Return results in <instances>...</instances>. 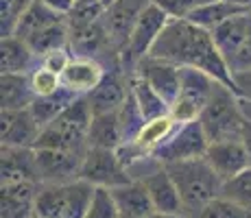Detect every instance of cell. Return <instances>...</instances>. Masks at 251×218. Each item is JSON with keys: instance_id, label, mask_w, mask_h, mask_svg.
Masks as SVG:
<instances>
[{"instance_id": "obj_32", "label": "cell", "mask_w": 251, "mask_h": 218, "mask_svg": "<svg viewBox=\"0 0 251 218\" xmlns=\"http://www.w3.org/2000/svg\"><path fill=\"white\" fill-rule=\"evenodd\" d=\"M85 218H120V210L109 188H94Z\"/></svg>"}, {"instance_id": "obj_28", "label": "cell", "mask_w": 251, "mask_h": 218, "mask_svg": "<svg viewBox=\"0 0 251 218\" xmlns=\"http://www.w3.org/2000/svg\"><path fill=\"white\" fill-rule=\"evenodd\" d=\"M31 46V50L35 52L37 59H44L46 55L61 48H70V26H68V18L59 24H52V26L44 28L42 33H37L33 40L26 42Z\"/></svg>"}, {"instance_id": "obj_4", "label": "cell", "mask_w": 251, "mask_h": 218, "mask_svg": "<svg viewBox=\"0 0 251 218\" xmlns=\"http://www.w3.org/2000/svg\"><path fill=\"white\" fill-rule=\"evenodd\" d=\"M199 122L205 131L207 142H229V140H243L247 118L240 109L238 96L231 87L216 83L210 103L201 111Z\"/></svg>"}, {"instance_id": "obj_26", "label": "cell", "mask_w": 251, "mask_h": 218, "mask_svg": "<svg viewBox=\"0 0 251 218\" xmlns=\"http://www.w3.org/2000/svg\"><path fill=\"white\" fill-rule=\"evenodd\" d=\"M88 144L94 148H120L125 144V135L120 129L118 114H100L92 118Z\"/></svg>"}, {"instance_id": "obj_38", "label": "cell", "mask_w": 251, "mask_h": 218, "mask_svg": "<svg viewBox=\"0 0 251 218\" xmlns=\"http://www.w3.org/2000/svg\"><path fill=\"white\" fill-rule=\"evenodd\" d=\"M72 50L70 48H61V50H55V52H50V55H46L44 59H42V66L48 68V70H52V72H57V74L61 76V72L66 70V66L70 64V59H72Z\"/></svg>"}, {"instance_id": "obj_19", "label": "cell", "mask_w": 251, "mask_h": 218, "mask_svg": "<svg viewBox=\"0 0 251 218\" xmlns=\"http://www.w3.org/2000/svg\"><path fill=\"white\" fill-rule=\"evenodd\" d=\"M0 172H2V183H16V181H35L37 177V159L35 148H16V146H2L0 153Z\"/></svg>"}, {"instance_id": "obj_24", "label": "cell", "mask_w": 251, "mask_h": 218, "mask_svg": "<svg viewBox=\"0 0 251 218\" xmlns=\"http://www.w3.org/2000/svg\"><path fill=\"white\" fill-rule=\"evenodd\" d=\"M129 90H131V96H133V100H136V105H138L144 120H153V118L171 114V105H168L166 100L149 85V81L142 79L138 72L129 74Z\"/></svg>"}, {"instance_id": "obj_42", "label": "cell", "mask_w": 251, "mask_h": 218, "mask_svg": "<svg viewBox=\"0 0 251 218\" xmlns=\"http://www.w3.org/2000/svg\"><path fill=\"white\" fill-rule=\"evenodd\" d=\"M231 4H236V7L245 9V11H251V0H229Z\"/></svg>"}, {"instance_id": "obj_1", "label": "cell", "mask_w": 251, "mask_h": 218, "mask_svg": "<svg viewBox=\"0 0 251 218\" xmlns=\"http://www.w3.org/2000/svg\"><path fill=\"white\" fill-rule=\"evenodd\" d=\"M149 55L155 59L171 61L179 68L203 70L210 76H214L219 83L234 90L231 72L216 48L212 33L186 18H171Z\"/></svg>"}, {"instance_id": "obj_31", "label": "cell", "mask_w": 251, "mask_h": 218, "mask_svg": "<svg viewBox=\"0 0 251 218\" xmlns=\"http://www.w3.org/2000/svg\"><path fill=\"white\" fill-rule=\"evenodd\" d=\"M221 196L251 212V166L240 174H236V177L223 181Z\"/></svg>"}, {"instance_id": "obj_15", "label": "cell", "mask_w": 251, "mask_h": 218, "mask_svg": "<svg viewBox=\"0 0 251 218\" xmlns=\"http://www.w3.org/2000/svg\"><path fill=\"white\" fill-rule=\"evenodd\" d=\"M205 162L212 170L221 177V181L236 177L249 168V155L243 140H229V142H212L205 151Z\"/></svg>"}, {"instance_id": "obj_18", "label": "cell", "mask_w": 251, "mask_h": 218, "mask_svg": "<svg viewBox=\"0 0 251 218\" xmlns=\"http://www.w3.org/2000/svg\"><path fill=\"white\" fill-rule=\"evenodd\" d=\"M40 183L35 181H16L2 183V198H0V218H31L35 214V198Z\"/></svg>"}, {"instance_id": "obj_12", "label": "cell", "mask_w": 251, "mask_h": 218, "mask_svg": "<svg viewBox=\"0 0 251 218\" xmlns=\"http://www.w3.org/2000/svg\"><path fill=\"white\" fill-rule=\"evenodd\" d=\"M0 122H2V131H0L2 146L35 148L42 127L33 118L31 109H2Z\"/></svg>"}, {"instance_id": "obj_17", "label": "cell", "mask_w": 251, "mask_h": 218, "mask_svg": "<svg viewBox=\"0 0 251 218\" xmlns=\"http://www.w3.org/2000/svg\"><path fill=\"white\" fill-rule=\"evenodd\" d=\"M107 68L100 64L99 59H90V57H72L66 70L61 72V83L68 87L70 92L79 96H88L94 87L105 79Z\"/></svg>"}, {"instance_id": "obj_40", "label": "cell", "mask_w": 251, "mask_h": 218, "mask_svg": "<svg viewBox=\"0 0 251 218\" xmlns=\"http://www.w3.org/2000/svg\"><path fill=\"white\" fill-rule=\"evenodd\" d=\"M44 4H48L50 9H55V11H59V13H64V16H68V13L75 9V4H76V0H42Z\"/></svg>"}, {"instance_id": "obj_3", "label": "cell", "mask_w": 251, "mask_h": 218, "mask_svg": "<svg viewBox=\"0 0 251 218\" xmlns=\"http://www.w3.org/2000/svg\"><path fill=\"white\" fill-rule=\"evenodd\" d=\"M92 118H94V114H92V107L88 103V96H79L48 127L42 129L35 148H57V151L85 155V151L90 148L88 133Z\"/></svg>"}, {"instance_id": "obj_10", "label": "cell", "mask_w": 251, "mask_h": 218, "mask_svg": "<svg viewBox=\"0 0 251 218\" xmlns=\"http://www.w3.org/2000/svg\"><path fill=\"white\" fill-rule=\"evenodd\" d=\"M37 159V177L42 186H59L70 183L81 177L83 155L57 148H35Z\"/></svg>"}, {"instance_id": "obj_21", "label": "cell", "mask_w": 251, "mask_h": 218, "mask_svg": "<svg viewBox=\"0 0 251 218\" xmlns=\"http://www.w3.org/2000/svg\"><path fill=\"white\" fill-rule=\"evenodd\" d=\"M0 52H2V74H31L42 64L31 46L16 35L2 37Z\"/></svg>"}, {"instance_id": "obj_35", "label": "cell", "mask_w": 251, "mask_h": 218, "mask_svg": "<svg viewBox=\"0 0 251 218\" xmlns=\"http://www.w3.org/2000/svg\"><path fill=\"white\" fill-rule=\"evenodd\" d=\"M31 85H33V90H35V96H50L64 83H61V76L57 74V72L48 70V68L40 64L31 72Z\"/></svg>"}, {"instance_id": "obj_7", "label": "cell", "mask_w": 251, "mask_h": 218, "mask_svg": "<svg viewBox=\"0 0 251 218\" xmlns=\"http://www.w3.org/2000/svg\"><path fill=\"white\" fill-rule=\"evenodd\" d=\"M168 20H171L168 13L162 11L155 2H151L142 11V16L138 18V22L133 24L131 33H129V40L125 44L123 52H120V61H123L125 66H129V74H131V72L136 70V66L151 52L153 44L157 42L160 33L166 28Z\"/></svg>"}, {"instance_id": "obj_36", "label": "cell", "mask_w": 251, "mask_h": 218, "mask_svg": "<svg viewBox=\"0 0 251 218\" xmlns=\"http://www.w3.org/2000/svg\"><path fill=\"white\" fill-rule=\"evenodd\" d=\"M162 11L168 13V18H188L199 7L212 2V0H153Z\"/></svg>"}, {"instance_id": "obj_16", "label": "cell", "mask_w": 251, "mask_h": 218, "mask_svg": "<svg viewBox=\"0 0 251 218\" xmlns=\"http://www.w3.org/2000/svg\"><path fill=\"white\" fill-rule=\"evenodd\" d=\"M140 181L147 188L157 214H186V212H183L179 190H177L175 181H173V177L168 174L164 164L160 168H155L153 172H149L144 179H140Z\"/></svg>"}, {"instance_id": "obj_33", "label": "cell", "mask_w": 251, "mask_h": 218, "mask_svg": "<svg viewBox=\"0 0 251 218\" xmlns=\"http://www.w3.org/2000/svg\"><path fill=\"white\" fill-rule=\"evenodd\" d=\"M35 0H0V31L2 37L13 35L18 22Z\"/></svg>"}, {"instance_id": "obj_5", "label": "cell", "mask_w": 251, "mask_h": 218, "mask_svg": "<svg viewBox=\"0 0 251 218\" xmlns=\"http://www.w3.org/2000/svg\"><path fill=\"white\" fill-rule=\"evenodd\" d=\"M94 186L83 179L59 186H42L35 198V214L44 218H85Z\"/></svg>"}, {"instance_id": "obj_20", "label": "cell", "mask_w": 251, "mask_h": 218, "mask_svg": "<svg viewBox=\"0 0 251 218\" xmlns=\"http://www.w3.org/2000/svg\"><path fill=\"white\" fill-rule=\"evenodd\" d=\"M120 218H151L157 214L142 181H127L118 188H112Z\"/></svg>"}, {"instance_id": "obj_14", "label": "cell", "mask_w": 251, "mask_h": 218, "mask_svg": "<svg viewBox=\"0 0 251 218\" xmlns=\"http://www.w3.org/2000/svg\"><path fill=\"white\" fill-rule=\"evenodd\" d=\"M129 94V76H125L118 68L109 70L105 74V79L99 83V87L88 94V103L92 107V114L100 116V114H118L120 107L127 103Z\"/></svg>"}, {"instance_id": "obj_9", "label": "cell", "mask_w": 251, "mask_h": 218, "mask_svg": "<svg viewBox=\"0 0 251 218\" xmlns=\"http://www.w3.org/2000/svg\"><path fill=\"white\" fill-rule=\"evenodd\" d=\"M94 188H118L131 181L127 168L123 166L116 148H94L90 146L83 155L81 164V177Z\"/></svg>"}, {"instance_id": "obj_34", "label": "cell", "mask_w": 251, "mask_h": 218, "mask_svg": "<svg viewBox=\"0 0 251 218\" xmlns=\"http://www.w3.org/2000/svg\"><path fill=\"white\" fill-rule=\"evenodd\" d=\"M197 218H251V212L223 196H216L214 201L207 203L203 210L199 212Z\"/></svg>"}, {"instance_id": "obj_2", "label": "cell", "mask_w": 251, "mask_h": 218, "mask_svg": "<svg viewBox=\"0 0 251 218\" xmlns=\"http://www.w3.org/2000/svg\"><path fill=\"white\" fill-rule=\"evenodd\" d=\"M166 170L175 181L177 190H179L186 216L197 218L207 203H212L216 196H221L223 181H221L219 174L212 170V166L205 162V157L166 164Z\"/></svg>"}, {"instance_id": "obj_39", "label": "cell", "mask_w": 251, "mask_h": 218, "mask_svg": "<svg viewBox=\"0 0 251 218\" xmlns=\"http://www.w3.org/2000/svg\"><path fill=\"white\" fill-rule=\"evenodd\" d=\"M231 81H234V92L238 98L251 100V70H243L231 74Z\"/></svg>"}, {"instance_id": "obj_6", "label": "cell", "mask_w": 251, "mask_h": 218, "mask_svg": "<svg viewBox=\"0 0 251 218\" xmlns=\"http://www.w3.org/2000/svg\"><path fill=\"white\" fill-rule=\"evenodd\" d=\"M219 81L203 70L197 68H181V85L175 103L171 107V116L177 122H190L201 116L205 105L210 103L214 87Z\"/></svg>"}, {"instance_id": "obj_23", "label": "cell", "mask_w": 251, "mask_h": 218, "mask_svg": "<svg viewBox=\"0 0 251 218\" xmlns=\"http://www.w3.org/2000/svg\"><path fill=\"white\" fill-rule=\"evenodd\" d=\"M66 18L68 16H64V13L50 9L48 4L42 2V0H35V2L24 11V16L20 18V22H18L16 31H13V35L20 37V40H24V42H28V40H33L37 33L44 31V28L52 26V24L64 22Z\"/></svg>"}, {"instance_id": "obj_44", "label": "cell", "mask_w": 251, "mask_h": 218, "mask_svg": "<svg viewBox=\"0 0 251 218\" xmlns=\"http://www.w3.org/2000/svg\"><path fill=\"white\" fill-rule=\"evenodd\" d=\"M31 218H44V216H40V214H33Z\"/></svg>"}, {"instance_id": "obj_11", "label": "cell", "mask_w": 251, "mask_h": 218, "mask_svg": "<svg viewBox=\"0 0 251 218\" xmlns=\"http://www.w3.org/2000/svg\"><path fill=\"white\" fill-rule=\"evenodd\" d=\"M151 2L153 0H109L107 2V9L103 13V24L112 37L114 46L120 52L129 40L133 24L138 22V18Z\"/></svg>"}, {"instance_id": "obj_13", "label": "cell", "mask_w": 251, "mask_h": 218, "mask_svg": "<svg viewBox=\"0 0 251 218\" xmlns=\"http://www.w3.org/2000/svg\"><path fill=\"white\" fill-rule=\"evenodd\" d=\"M133 72H138L142 79H147L149 85H151L153 90H155L157 94H160L162 98L173 107L177 94H179V85H181V68L179 66L147 55L136 66V70Z\"/></svg>"}, {"instance_id": "obj_8", "label": "cell", "mask_w": 251, "mask_h": 218, "mask_svg": "<svg viewBox=\"0 0 251 218\" xmlns=\"http://www.w3.org/2000/svg\"><path fill=\"white\" fill-rule=\"evenodd\" d=\"M210 142L205 138V131L201 127L199 118L190 120V122H179L171 135L153 151L157 159L166 166V164L183 162V159H195L203 157Z\"/></svg>"}, {"instance_id": "obj_22", "label": "cell", "mask_w": 251, "mask_h": 218, "mask_svg": "<svg viewBox=\"0 0 251 218\" xmlns=\"http://www.w3.org/2000/svg\"><path fill=\"white\" fill-rule=\"evenodd\" d=\"M251 28V11L247 13H238V16L229 18L223 24H219L216 28H212V37H214V44L219 48V52L223 55L225 64L231 59L236 50L240 48V44L245 42Z\"/></svg>"}, {"instance_id": "obj_43", "label": "cell", "mask_w": 251, "mask_h": 218, "mask_svg": "<svg viewBox=\"0 0 251 218\" xmlns=\"http://www.w3.org/2000/svg\"><path fill=\"white\" fill-rule=\"evenodd\" d=\"M151 218H190L186 214H153Z\"/></svg>"}, {"instance_id": "obj_41", "label": "cell", "mask_w": 251, "mask_h": 218, "mask_svg": "<svg viewBox=\"0 0 251 218\" xmlns=\"http://www.w3.org/2000/svg\"><path fill=\"white\" fill-rule=\"evenodd\" d=\"M243 144H245V148H247V155H249V166H251V122H247V127H245Z\"/></svg>"}, {"instance_id": "obj_25", "label": "cell", "mask_w": 251, "mask_h": 218, "mask_svg": "<svg viewBox=\"0 0 251 218\" xmlns=\"http://www.w3.org/2000/svg\"><path fill=\"white\" fill-rule=\"evenodd\" d=\"M0 98H2V109H28L37 98L31 85V74H2Z\"/></svg>"}, {"instance_id": "obj_29", "label": "cell", "mask_w": 251, "mask_h": 218, "mask_svg": "<svg viewBox=\"0 0 251 218\" xmlns=\"http://www.w3.org/2000/svg\"><path fill=\"white\" fill-rule=\"evenodd\" d=\"M238 13H247V11L236 7V4H231L229 0H212V2L199 7L197 11H192L186 20L195 22L197 26L205 28V31H212V28H216L219 24H223L225 20H229V18L238 16Z\"/></svg>"}, {"instance_id": "obj_30", "label": "cell", "mask_w": 251, "mask_h": 218, "mask_svg": "<svg viewBox=\"0 0 251 218\" xmlns=\"http://www.w3.org/2000/svg\"><path fill=\"white\" fill-rule=\"evenodd\" d=\"M177 124H179V122H177L171 114L160 116V118H153V120H147V122H144V127L140 129V133L136 135V140H133V144L140 146L142 151L153 153L164 142V140H166L168 135L175 131Z\"/></svg>"}, {"instance_id": "obj_37", "label": "cell", "mask_w": 251, "mask_h": 218, "mask_svg": "<svg viewBox=\"0 0 251 218\" xmlns=\"http://www.w3.org/2000/svg\"><path fill=\"white\" fill-rule=\"evenodd\" d=\"M227 68L231 74L236 72H243V70H251V28L245 37V42L240 44V48L231 55V59L227 61Z\"/></svg>"}, {"instance_id": "obj_27", "label": "cell", "mask_w": 251, "mask_h": 218, "mask_svg": "<svg viewBox=\"0 0 251 218\" xmlns=\"http://www.w3.org/2000/svg\"><path fill=\"white\" fill-rule=\"evenodd\" d=\"M76 98H79V94H75V92H70L68 87L61 85L59 90L55 92V94H50V96H37L28 109H31L33 118L37 120V124L44 129V127H48V124H50L52 120H55L57 116L61 114V111L68 107V105L75 103Z\"/></svg>"}]
</instances>
